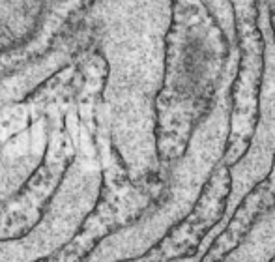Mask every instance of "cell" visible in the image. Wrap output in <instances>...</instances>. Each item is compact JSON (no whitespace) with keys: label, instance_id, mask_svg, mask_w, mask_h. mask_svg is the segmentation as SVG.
Listing matches in <instances>:
<instances>
[{"label":"cell","instance_id":"277c9868","mask_svg":"<svg viewBox=\"0 0 275 262\" xmlns=\"http://www.w3.org/2000/svg\"><path fill=\"white\" fill-rule=\"evenodd\" d=\"M66 107L54 111L49 116L45 148L30 178L13 197L0 202V242L23 238L34 229L39 223L43 210L49 206L54 193L58 191L60 184L71 170L77 146L64 116Z\"/></svg>","mask_w":275,"mask_h":262},{"label":"cell","instance_id":"52a82bcc","mask_svg":"<svg viewBox=\"0 0 275 262\" xmlns=\"http://www.w3.org/2000/svg\"><path fill=\"white\" fill-rule=\"evenodd\" d=\"M96 0H69V11L75 21H79V17L83 15L86 9L90 8Z\"/></svg>","mask_w":275,"mask_h":262},{"label":"cell","instance_id":"3957f363","mask_svg":"<svg viewBox=\"0 0 275 262\" xmlns=\"http://www.w3.org/2000/svg\"><path fill=\"white\" fill-rule=\"evenodd\" d=\"M75 24L69 0H0V81L45 58Z\"/></svg>","mask_w":275,"mask_h":262},{"label":"cell","instance_id":"7a4b0ae2","mask_svg":"<svg viewBox=\"0 0 275 262\" xmlns=\"http://www.w3.org/2000/svg\"><path fill=\"white\" fill-rule=\"evenodd\" d=\"M240 66L238 41L202 0H172L165 79L155 101L161 170L185 152L221 90L240 77Z\"/></svg>","mask_w":275,"mask_h":262},{"label":"cell","instance_id":"5b68a950","mask_svg":"<svg viewBox=\"0 0 275 262\" xmlns=\"http://www.w3.org/2000/svg\"><path fill=\"white\" fill-rule=\"evenodd\" d=\"M84 54L86 51L39 85L30 96L0 111V154L36 124L66 107L79 94L84 83Z\"/></svg>","mask_w":275,"mask_h":262},{"label":"cell","instance_id":"8992f818","mask_svg":"<svg viewBox=\"0 0 275 262\" xmlns=\"http://www.w3.org/2000/svg\"><path fill=\"white\" fill-rule=\"evenodd\" d=\"M92 45L94 43H92V36L88 34V30L77 23L75 28L69 30L45 58H41L34 66L26 68L17 75L0 81V111L9 103H15L30 96L39 85H43L56 71L71 64L79 54L90 49Z\"/></svg>","mask_w":275,"mask_h":262},{"label":"cell","instance_id":"6da1fadb","mask_svg":"<svg viewBox=\"0 0 275 262\" xmlns=\"http://www.w3.org/2000/svg\"><path fill=\"white\" fill-rule=\"evenodd\" d=\"M107 64L103 115L135 182L161 178L155 101L165 79L172 0H96L79 17Z\"/></svg>","mask_w":275,"mask_h":262}]
</instances>
